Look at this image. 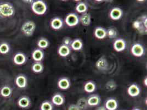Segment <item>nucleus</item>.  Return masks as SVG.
<instances>
[{
	"label": "nucleus",
	"instance_id": "f257e3e1",
	"mask_svg": "<svg viewBox=\"0 0 147 110\" xmlns=\"http://www.w3.org/2000/svg\"><path fill=\"white\" fill-rule=\"evenodd\" d=\"M15 13V9L12 5L8 2L0 3V17L8 18Z\"/></svg>",
	"mask_w": 147,
	"mask_h": 110
},
{
	"label": "nucleus",
	"instance_id": "f03ea898",
	"mask_svg": "<svg viewBox=\"0 0 147 110\" xmlns=\"http://www.w3.org/2000/svg\"><path fill=\"white\" fill-rule=\"evenodd\" d=\"M31 9L33 12L36 14L41 16L46 13L47 10V7L43 1L38 0L34 1L32 3L31 5Z\"/></svg>",
	"mask_w": 147,
	"mask_h": 110
},
{
	"label": "nucleus",
	"instance_id": "7ed1b4c3",
	"mask_svg": "<svg viewBox=\"0 0 147 110\" xmlns=\"http://www.w3.org/2000/svg\"><path fill=\"white\" fill-rule=\"evenodd\" d=\"M36 29L35 23L31 20H28L22 26L21 30L27 37H31L33 35Z\"/></svg>",
	"mask_w": 147,
	"mask_h": 110
},
{
	"label": "nucleus",
	"instance_id": "20e7f679",
	"mask_svg": "<svg viewBox=\"0 0 147 110\" xmlns=\"http://www.w3.org/2000/svg\"><path fill=\"white\" fill-rule=\"evenodd\" d=\"M65 23L70 27L76 26L80 22V19L78 16L75 13L68 14L65 19Z\"/></svg>",
	"mask_w": 147,
	"mask_h": 110
},
{
	"label": "nucleus",
	"instance_id": "39448f33",
	"mask_svg": "<svg viewBox=\"0 0 147 110\" xmlns=\"http://www.w3.org/2000/svg\"><path fill=\"white\" fill-rule=\"evenodd\" d=\"M131 53L135 57H140L144 54V49L143 46L138 43H135L131 48Z\"/></svg>",
	"mask_w": 147,
	"mask_h": 110
},
{
	"label": "nucleus",
	"instance_id": "423d86ee",
	"mask_svg": "<svg viewBox=\"0 0 147 110\" xmlns=\"http://www.w3.org/2000/svg\"><path fill=\"white\" fill-rule=\"evenodd\" d=\"M108 62L104 56L99 58L96 63V67L97 69L101 71H104L107 70L108 68Z\"/></svg>",
	"mask_w": 147,
	"mask_h": 110
},
{
	"label": "nucleus",
	"instance_id": "0eeeda50",
	"mask_svg": "<svg viewBox=\"0 0 147 110\" xmlns=\"http://www.w3.org/2000/svg\"><path fill=\"white\" fill-rule=\"evenodd\" d=\"M113 48L117 52L124 51L126 48V43L123 39H117L113 43Z\"/></svg>",
	"mask_w": 147,
	"mask_h": 110
},
{
	"label": "nucleus",
	"instance_id": "6e6552de",
	"mask_svg": "<svg viewBox=\"0 0 147 110\" xmlns=\"http://www.w3.org/2000/svg\"><path fill=\"white\" fill-rule=\"evenodd\" d=\"M123 15V10L119 7H114L110 11V18L114 20H118L122 17Z\"/></svg>",
	"mask_w": 147,
	"mask_h": 110
},
{
	"label": "nucleus",
	"instance_id": "1a4fd4ad",
	"mask_svg": "<svg viewBox=\"0 0 147 110\" xmlns=\"http://www.w3.org/2000/svg\"><path fill=\"white\" fill-rule=\"evenodd\" d=\"M127 93L131 97H136L140 94L141 89L136 84H132L129 86L127 89Z\"/></svg>",
	"mask_w": 147,
	"mask_h": 110
},
{
	"label": "nucleus",
	"instance_id": "9d476101",
	"mask_svg": "<svg viewBox=\"0 0 147 110\" xmlns=\"http://www.w3.org/2000/svg\"><path fill=\"white\" fill-rule=\"evenodd\" d=\"M63 21L62 19L59 17H55V18L53 19L51 22V28L55 30H59L63 26Z\"/></svg>",
	"mask_w": 147,
	"mask_h": 110
},
{
	"label": "nucleus",
	"instance_id": "9b49d317",
	"mask_svg": "<svg viewBox=\"0 0 147 110\" xmlns=\"http://www.w3.org/2000/svg\"><path fill=\"white\" fill-rule=\"evenodd\" d=\"M13 61L17 65H22L26 61V57L23 53H17L13 58Z\"/></svg>",
	"mask_w": 147,
	"mask_h": 110
},
{
	"label": "nucleus",
	"instance_id": "f8f14e48",
	"mask_svg": "<svg viewBox=\"0 0 147 110\" xmlns=\"http://www.w3.org/2000/svg\"><path fill=\"white\" fill-rule=\"evenodd\" d=\"M105 107L107 110H116L118 107V103L115 98H110L106 101Z\"/></svg>",
	"mask_w": 147,
	"mask_h": 110
},
{
	"label": "nucleus",
	"instance_id": "ddd939ff",
	"mask_svg": "<svg viewBox=\"0 0 147 110\" xmlns=\"http://www.w3.org/2000/svg\"><path fill=\"white\" fill-rule=\"evenodd\" d=\"M71 86L69 79L67 78H62L58 81V86L61 90H67Z\"/></svg>",
	"mask_w": 147,
	"mask_h": 110
},
{
	"label": "nucleus",
	"instance_id": "4468645a",
	"mask_svg": "<svg viewBox=\"0 0 147 110\" xmlns=\"http://www.w3.org/2000/svg\"><path fill=\"white\" fill-rule=\"evenodd\" d=\"M94 36L97 38L98 39H104L106 37H107V31L102 27H97L94 32Z\"/></svg>",
	"mask_w": 147,
	"mask_h": 110
},
{
	"label": "nucleus",
	"instance_id": "2eb2a0df",
	"mask_svg": "<svg viewBox=\"0 0 147 110\" xmlns=\"http://www.w3.org/2000/svg\"><path fill=\"white\" fill-rule=\"evenodd\" d=\"M16 83L19 88H25L28 84V81L26 77L23 75H19L16 79Z\"/></svg>",
	"mask_w": 147,
	"mask_h": 110
},
{
	"label": "nucleus",
	"instance_id": "dca6fc26",
	"mask_svg": "<svg viewBox=\"0 0 147 110\" xmlns=\"http://www.w3.org/2000/svg\"><path fill=\"white\" fill-rule=\"evenodd\" d=\"M88 105L90 106H97L100 103V98L97 95H92L87 99Z\"/></svg>",
	"mask_w": 147,
	"mask_h": 110
},
{
	"label": "nucleus",
	"instance_id": "f3484780",
	"mask_svg": "<svg viewBox=\"0 0 147 110\" xmlns=\"http://www.w3.org/2000/svg\"><path fill=\"white\" fill-rule=\"evenodd\" d=\"M32 57L36 62H41L44 57V53L41 49H36L32 53Z\"/></svg>",
	"mask_w": 147,
	"mask_h": 110
},
{
	"label": "nucleus",
	"instance_id": "a211bd4d",
	"mask_svg": "<svg viewBox=\"0 0 147 110\" xmlns=\"http://www.w3.org/2000/svg\"><path fill=\"white\" fill-rule=\"evenodd\" d=\"M70 52H71V50L69 48V47L66 45H64L63 44L61 45L58 50V54L60 56L63 57H67V56L70 55Z\"/></svg>",
	"mask_w": 147,
	"mask_h": 110
},
{
	"label": "nucleus",
	"instance_id": "6ab92c4d",
	"mask_svg": "<svg viewBox=\"0 0 147 110\" xmlns=\"http://www.w3.org/2000/svg\"><path fill=\"white\" fill-rule=\"evenodd\" d=\"M19 106L23 109H26L29 107L30 105V100L27 96H22L19 99L18 101Z\"/></svg>",
	"mask_w": 147,
	"mask_h": 110
},
{
	"label": "nucleus",
	"instance_id": "aec40b11",
	"mask_svg": "<svg viewBox=\"0 0 147 110\" xmlns=\"http://www.w3.org/2000/svg\"><path fill=\"white\" fill-rule=\"evenodd\" d=\"M52 103L56 106H61L64 104L65 99L63 95L60 94H55L52 98Z\"/></svg>",
	"mask_w": 147,
	"mask_h": 110
},
{
	"label": "nucleus",
	"instance_id": "412c9836",
	"mask_svg": "<svg viewBox=\"0 0 147 110\" xmlns=\"http://www.w3.org/2000/svg\"><path fill=\"white\" fill-rule=\"evenodd\" d=\"M79 19H80V22L82 25L84 26H86L90 25L91 24V15H90V14L87 13H84L81 16Z\"/></svg>",
	"mask_w": 147,
	"mask_h": 110
},
{
	"label": "nucleus",
	"instance_id": "4be33fe9",
	"mask_svg": "<svg viewBox=\"0 0 147 110\" xmlns=\"http://www.w3.org/2000/svg\"><path fill=\"white\" fill-rule=\"evenodd\" d=\"M96 89V86L92 81H88L86 82L84 86V90L88 93H92L95 92Z\"/></svg>",
	"mask_w": 147,
	"mask_h": 110
},
{
	"label": "nucleus",
	"instance_id": "5701e85b",
	"mask_svg": "<svg viewBox=\"0 0 147 110\" xmlns=\"http://www.w3.org/2000/svg\"><path fill=\"white\" fill-rule=\"evenodd\" d=\"M71 47L74 51H79L83 48V43L79 39H75L71 43Z\"/></svg>",
	"mask_w": 147,
	"mask_h": 110
},
{
	"label": "nucleus",
	"instance_id": "b1692460",
	"mask_svg": "<svg viewBox=\"0 0 147 110\" xmlns=\"http://www.w3.org/2000/svg\"><path fill=\"white\" fill-rule=\"evenodd\" d=\"M133 27L136 29L138 30L141 33H143L144 31L147 33V29H145L143 26L142 22L139 20H136L133 23Z\"/></svg>",
	"mask_w": 147,
	"mask_h": 110
},
{
	"label": "nucleus",
	"instance_id": "393cba45",
	"mask_svg": "<svg viewBox=\"0 0 147 110\" xmlns=\"http://www.w3.org/2000/svg\"><path fill=\"white\" fill-rule=\"evenodd\" d=\"M31 68L34 72L36 73H40L43 71V65L40 62H36L32 65Z\"/></svg>",
	"mask_w": 147,
	"mask_h": 110
},
{
	"label": "nucleus",
	"instance_id": "a878e982",
	"mask_svg": "<svg viewBox=\"0 0 147 110\" xmlns=\"http://www.w3.org/2000/svg\"><path fill=\"white\" fill-rule=\"evenodd\" d=\"M87 6L86 5V3L81 2H79V3L77 4V5L76 6V11L79 13H85L86 12V11H87Z\"/></svg>",
	"mask_w": 147,
	"mask_h": 110
},
{
	"label": "nucleus",
	"instance_id": "bb28decb",
	"mask_svg": "<svg viewBox=\"0 0 147 110\" xmlns=\"http://www.w3.org/2000/svg\"><path fill=\"white\" fill-rule=\"evenodd\" d=\"M12 89L8 86H3L1 90V95L5 98L9 97L12 94Z\"/></svg>",
	"mask_w": 147,
	"mask_h": 110
},
{
	"label": "nucleus",
	"instance_id": "cd10ccee",
	"mask_svg": "<svg viewBox=\"0 0 147 110\" xmlns=\"http://www.w3.org/2000/svg\"><path fill=\"white\" fill-rule=\"evenodd\" d=\"M76 105L81 110H86L88 106L87 99L84 98H81L78 101Z\"/></svg>",
	"mask_w": 147,
	"mask_h": 110
},
{
	"label": "nucleus",
	"instance_id": "c85d7f7f",
	"mask_svg": "<svg viewBox=\"0 0 147 110\" xmlns=\"http://www.w3.org/2000/svg\"><path fill=\"white\" fill-rule=\"evenodd\" d=\"M49 41L45 38H41L37 42L38 46L42 49L47 48L49 46Z\"/></svg>",
	"mask_w": 147,
	"mask_h": 110
},
{
	"label": "nucleus",
	"instance_id": "c756f323",
	"mask_svg": "<svg viewBox=\"0 0 147 110\" xmlns=\"http://www.w3.org/2000/svg\"><path fill=\"white\" fill-rule=\"evenodd\" d=\"M10 50L9 46L8 43H2L0 45V54H7L9 52Z\"/></svg>",
	"mask_w": 147,
	"mask_h": 110
},
{
	"label": "nucleus",
	"instance_id": "7c9ffc66",
	"mask_svg": "<svg viewBox=\"0 0 147 110\" xmlns=\"http://www.w3.org/2000/svg\"><path fill=\"white\" fill-rule=\"evenodd\" d=\"M105 86H106V89L108 90H109V91H114L117 88V83H116L115 81H114V80H111L108 81L107 83Z\"/></svg>",
	"mask_w": 147,
	"mask_h": 110
},
{
	"label": "nucleus",
	"instance_id": "2f4dec72",
	"mask_svg": "<svg viewBox=\"0 0 147 110\" xmlns=\"http://www.w3.org/2000/svg\"><path fill=\"white\" fill-rule=\"evenodd\" d=\"M53 105L47 101L43 102L40 106L41 110H53Z\"/></svg>",
	"mask_w": 147,
	"mask_h": 110
},
{
	"label": "nucleus",
	"instance_id": "473e14b6",
	"mask_svg": "<svg viewBox=\"0 0 147 110\" xmlns=\"http://www.w3.org/2000/svg\"><path fill=\"white\" fill-rule=\"evenodd\" d=\"M117 31L114 28H109L107 31V35L110 39H114L117 36Z\"/></svg>",
	"mask_w": 147,
	"mask_h": 110
},
{
	"label": "nucleus",
	"instance_id": "72a5a7b5",
	"mask_svg": "<svg viewBox=\"0 0 147 110\" xmlns=\"http://www.w3.org/2000/svg\"><path fill=\"white\" fill-rule=\"evenodd\" d=\"M63 45L69 46V45H71V43H72V40L69 37H66L63 39Z\"/></svg>",
	"mask_w": 147,
	"mask_h": 110
},
{
	"label": "nucleus",
	"instance_id": "f704fd0d",
	"mask_svg": "<svg viewBox=\"0 0 147 110\" xmlns=\"http://www.w3.org/2000/svg\"><path fill=\"white\" fill-rule=\"evenodd\" d=\"M141 19H142V23L143 25V26L144 27L145 29H147V18L146 16H143L142 17H141Z\"/></svg>",
	"mask_w": 147,
	"mask_h": 110
},
{
	"label": "nucleus",
	"instance_id": "c9c22d12",
	"mask_svg": "<svg viewBox=\"0 0 147 110\" xmlns=\"http://www.w3.org/2000/svg\"><path fill=\"white\" fill-rule=\"evenodd\" d=\"M67 110H81L78 107V106L76 105L75 104H71L70 105L69 107Z\"/></svg>",
	"mask_w": 147,
	"mask_h": 110
},
{
	"label": "nucleus",
	"instance_id": "e433bc0d",
	"mask_svg": "<svg viewBox=\"0 0 147 110\" xmlns=\"http://www.w3.org/2000/svg\"><path fill=\"white\" fill-rule=\"evenodd\" d=\"M96 110H107L106 109V108L105 107V106H100Z\"/></svg>",
	"mask_w": 147,
	"mask_h": 110
},
{
	"label": "nucleus",
	"instance_id": "4c0bfd02",
	"mask_svg": "<svg viewBox=\"0 0 147 110\" xmlns=\"http://www.w3.org/2000/svg\"><path fill=\"white\" fill-rule=\"evenodd\" d=\"M147 77H146V78H145V79H144V86H147Z\"/></svg>",
	"mask_w": 147,
	"mask_h": 110
},
{
	"label": "nucleus",
	"instance_id": "58836bf2",
	"mask_svg": "<svg viewBox=\"0 0 147 110\" xmlns=\"http://www.w3.org/2000/svg\"><path fill=\"white\" fill-rule=\"evenodd\" d=\"M141 110L140 109H134V110Z\"/></svg>",
	"mask_w": 147,
	"mask_h": 110
}]
</instances>
